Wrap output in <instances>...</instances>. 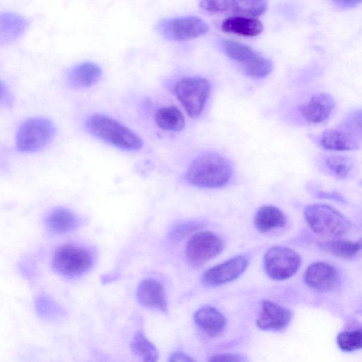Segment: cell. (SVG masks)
I'll return each mask as SVG.
<instances>
[{
    "label": "cell",
    "mask_w": 362,
    "mask_h": 362,
    "mask_svg": "<svg viewBox=\"0 0 362 362\" xmlns=\"http://www.w3.org/2000/svg\"><path fill=\"white\" fill-rule=\"evenodd\" d=\"M232 167L223 156L206 153L197 157L189 165L185 177L191 185L204 188H219L228 183Z\"/></svg>",
    "instance_id": "1"
},
{
    "label": "cell",
    "mask_w": 362,
    "mask_h": 362,
    "mask_svg": "<svg viewBox=\"0 0 362 362\" xmlns=\"http://www.w3.org/2000/svg\"><path fill=\"white\" fill-rule=\"evenodd\" d=\"M86 128L95 137L125 151H138L143 141L133 130L117 119L103 114L89 116Z\"/></svg>",
    "instance_id": "2"
},
{
    "label": "cell",
    "mask_w": 362,
    "mask_h": 362,
    "mask_svg": "<svg viewBox=\"0 0 362 362\" xmlns=\"http://www.w3.org/2000/svg\"><path fill=\"white\" fill-rule=\"evenodd\" d=\"M305 220L316 234L339 237L351 228L350 220L334 208L324 204H313L303 210Z\"/></svg>",
    "instance_id": "3"
},
{
    "label": "cell",
    "mask_w": 362,
    "mask_h": 362,
    "mask_svg": "<svg viewBox=\"0 0 362 362\" xmlns=\"http://www.w3.org/2000/svg\"><path fill=\"white\" fill-rule=\"evenodd\" d=\"M173 91L192 118L203 112L211 91L210 81L202 76H186L175 82Z\"/></svg>",
    "instance_id": "4"
},
{
    "label": "cell",
    "mask_w": 362,
    "mask_h": 362,
    "mask_svg": "<svg viewBox=\"0 0 362 362\" xmlns=\"http://www.w3.org/2000/svg\"><path fill=\"white\" fill-rule=\"evenodd\" d=\"M56 131L54 124L47 118H29L18 129L16 135V148L21 153L39 151L51 142Z\"/></svg>",
    "instance_id": "5"
},
{
    "label": "cell",
    "mask_w": 362,
    "mask_h": 362,
    "mask_svg": "<svg viewBox=\"0 0 362 362\" xmlns=\"http://www.w3.org/2000/svg\"><path fill=\"white\" fill-rule=\"evenodd\" d=\"M92 255L84 247L73 244L58 247L51 260L52 269L63 276L75 277L87 272L92 266Z\"/></svg>",
    "instance_id": "6"
},
{
    "label": "cell",
    "mask_w": 362,
    "mask_h": 362,
    "mask_svg": "<svg viewBox=\"0 0 362 362\" xmlns=\"http://www.w3.org/2000/svg\"><path fill=\"white\" fill-rule=\"evenodd\" d=\"M361 114L348 117L338 127L327 129L320 139V145L330 151H352L360 147Z\"/></svg>",
    "instance_id": "7"
},
{
    "label": "cell",
    "mask_w": 362,
    "mask_h": 362,
    "mask_svg": "<svg viewBox=\"0 0 362 362\" xmlns=\"http://www.w3.org/2000/svg\"><path fill=\"white\" fill-rule=\"evenodd\" d=\"M300 265V255L286 246H273L266 252L264 257V270L274 280L291 278L296 274Z\"/></svg>",
    "instance_id": "8"
},
{
    "label": "cell",
    "mask_w": 362,
    "mask_h": 362,
    "mask_svg": "<svg viewBox=\"0 0 362 362\" xmlns=\"http://www.w3.org/2000/svg\"><path fill=\"white\" fill-rule=\"evenodd\" d=\"M158 29L165 39L182 42L205 35L209 27L201 18L187 16L165 19L159 23Z\"/></svg>",
    "instance_id": "9"
},
{
    "label": "cell",
    "mask_w": 362,
    "mask_h": 362,
    "mask_svg": "<svg viewBox=\"0 0 362 362\" xmlns=\"http://www.w3.org/2000/svg\"><path fill=\"white\" fill-rule=\"evenodd\" d=\"M224 247L222 239L210 231L199 232L188 240L185 247L187 262L198 267L219 255Z\"/></svg>",
    "instance_id": "10"
},
{
    "label": "cell",
    "mask_w": 362,
    "mask_h": 362,
    "mask_svg": "<svg viewBox=\"0 0 362 362\" xmlns=\"http://www.w3.org/2000/svg\"><path fill=\"white\" fill-rule=\"evenodd\" d=\"M248 259L243 255L231 257L207 269L203 281L211 286H217L238 279L247 269Z\"/></svg>",
    "instance_id": "11"
},
{
    "label": "cell",
    "mask_w": 362,
    "mask_h": 362,
    "mask_svg": "<svg viewBox=\"0 0 362 362\" xmlns=\"http://www.w3.org/2000/svg\"><path fill=\"white\" fill-rule=\"evenodd\" d=\"M339 274L336 267L323 262H317L309 265L303 276L305 284L318 292L334 290L339 284Z\"/></svg>",
    "instance_id": "12"
},
{
    "label": "cell",
    "mask_w": 362,
    "mask_h": 362,
    "mask_svg": "<svg viewBox=\"0 0 362 362\" xmlns=\"http://www.w3.org/2000/svg\"><path fill=\"white\" fill-rule=\"evenodd\" d=\"M290 310L269 300L261 303L256 325L262 330L280 331L286 328L291 320Z\"/></svg>",
    "instance_id": "13"
},
{
    "label": "cell",
    "mask_w": 362,
    "mask_h": 362,
    "mask_svg": "<svg viewBox=\"0 0 362 362\" xmlns=\"http://www.w3.org/2000/svg\"><path fill=\"white\" fill-rule=\"evenodd\" d=\"M139 303L148 308L165 311L168 307L166 294L162 284L154 279L142 280L136 290Z\"/></svg>",
    "instance_id": "14"
},
{
    "label": "cell",
    "mask_w": 362,
    "mask_h": 362,
    "mask_svg": "<svg viewBox=\"0 0 362 362\" xmlns=\"http://www.w3.org/2000/svg\"><path fill=\"white\" fill-rule=\"evenodd\" d=\"M334 107L333 98L325 93H316L300 107L303 117L309 123L318 124L327 119Z\"/></svg>",
    "instance_id": "15"
},
{
    "label": "cell",
    "mask_w": 362,
    "mask_h": 362,
    "mask_svg": "<svg viewBox=\"0 0 362 362\" xmlns=\"http://www.w3.org/2000/svg\"><path fill=\"white\" fill-rule=\"evenodd\" d=\"M102 69L95 63L86 62L72 67L66 74V82L74 88H86L96 84L102 76Z\"/></svg>",
    "instance_id": "16"
},
{
    "label": "cell",
    "mask_w": 362,
    "mask_h": 362,
    "mask_svg": "<svg viewBox=\"0 0 362 362\" xmlns=\"http://www.w3.org/2000/svg\"><path fill=\"white\" fill-rule=\"evenodd\" d=\"M44 223L47 230L55 234H64L76 229L79 224L76 214L64 207H56L45 216Z\"/></svg>",
    "instance_id": "17"
},
{
    "label": "cell",
    "mask_w": 362,
    "mask_h": 362,
    "mask_svg": "<svg viewBox=\"0 0 362 362\" xmlns=\"http://www.w3.org/2000/svg\"><path fill=\"white\" fill-rule=\"evenodd\" d=\"M194 320L199 329L212 337L220 334L226 325L224 315L211 305L198 309L194 315Z\"/></svg>",
    "instance_id": "18"
},
{
    "label": "cell",
    "mask_w": 362,
    "mask_h": 362,
    "mask_svg": "<svg viewBox=\"0 0 362 362\" xmlns=\"http://www.w3.org/2000/svg\"><path fill=\"white\" fill-rule=\"evenodd\" d=\"M28 26V21L18 13H0V46L17 40L25 32Z\"/></svg>",
    "instance_id": "19"
},
{
    "label": "cell",
    "mask_w": 362,
    "mask_h": 362,
    "mask_svg": "<svg viewBox=\"0 0 362 362\" xmlns=\"http://www.w3.org/2000/svg\"><path fill=\"white\" fill-rule=\"evenodd\" d=\"M286 224V216L281 209L273 205L262 206L254 218V225L261 233L284 228Z\"/></svg>",
    "instance_id": "20"
},
{
    "label": "cell",
    "mask_w": 362,
    "mask_h": 362,
    "mask_svg": "<svg viewBox=\"0 0 362 362\" xmlns=\"http://www.w3.org/2000/svg\"><path fill=\"white\" fill-rule=\"evenodd\" d=\"M221 28L226 33L253 37L263 31L264 25L255 18L233 16L223 20Z\"/></svg>",
    "instance_id": "21"
},
{
    "label": "cell",
    "mask_w": 362,
    "mask_h": 362,
    "mask_svg": "<svg viewBox=\"0 0 362 362\" xmlns=\"http://www.w3.org/2000/svg\"><path fill=\"white\" fill-rule=\"evenodd\" d=\"M154 118L157 126L165 131L177 132L183 129L185 126V117L175 105H168L159 108Z\"/></svg>",
    "instance_id": "22"
},
{
    "label": "cell",
    "mask_w": 362,
    "mask_h": 362,
    "mask_svg": "<svg viewBox=\"0 0 362 362\" xmlns=\"http://www.w3.org/2000/svg\"><path fill=\"white\" fill-rule=\"evenodd\" d=\"M319 247L334 256L345 259L356 257L361 249V241L329 240L319 243Z\"/></svg>",
    "instance_id": "23"
},
{
    "label": "cell",
    "mask_w": 362,
    "mask_h": 362,
    "mask_svg": "<svg viewBox=\"0 0 362 362\" xmlns=\"http://www.w3.org/2000/svg\"><path fill=\"white\" fill-rule=\"evenodd\" d=\"M132 352L139 356L142 362H157L158 352L154 344L141 332H137L130 343Z\"/></svg>",
    "instance_id": "24"
},
{
    "label": "cell",
    "mask_w": 362,
    "mask_h": 362,
    "mask_svg": "<svg viewBox=\"0 0 362 362\" xmlns=\"http://www.w3.org/2000/svg\"><path fill=\"white\" fill-rule=\"evenodd\" d=\"M221 45L229 58L242 64L257 54L250 46L234 40L224 39Z\"/></svg>",
    "instance_id": "25"
},
{
    "label": "cell",
    "mask_w": 362,
    "mask_h": 362,
    "mask_svg": "<svg viewBox=\"0 0 362 362\" xmlns=\"http://www.w3.org/2000/svg\"><path fill=\"white\" fill-rule=\"evenodd\" d=\"M267 7L266 1H233L231 12L234 16L256 18L263 14Z\"/></svg>",
    "instance_id": "26"
},
{
    "label": "cell",
    "mask_w": 362,
    "mask_h": 362,
    "mask_svg": "<svg viewBox=\"0 0 362 362\" xmlns=\"http://www.w3.org/2000/svg\"><path fill=\"white\" fill-rule=\"evenodd\" d=\"M245 72L257 78H264L272 71L273 65L271 60L257 54L243 64Z\"/></svg>",
    "instance_id": "27"
},
{
    "label": "cell",
    "mask_w": 362,
    "mask_h": 362,
    "mask_svg": "<svg viewBox=\"0 0 362 362\" xmlns=\"http://www.w3.org/2000/svg\"><path fill=\"white\" fill-rule=\"evenodd\" d=\"M352 160L344 156H332L325 160V167L334 177L338 179L346 177L353 168Z\"/></svg>",
    "instance_id": "28"
},
{
    "label": "cell",
    "mask_w": 362,
    "mask_h": 362,
    "mask_svg": "<svg viewBox=\"0 0 362 362\" xmlns=\"http://www.w3.org/2000/svg\"><path fill=\"white\" fill-rule=\"evenodd\" d=\"M339 348L346 352L360 349L362 346V332L361 329L344 331L337 337Z\"/></svg>",
    "instance_id": "29"
},
{
    "label": "cell",
    "mask_w": 362,
    "mask_h": 362,
    "mask_svg": "<svg viewBox=\"0 0 362 362\" xmlns=\"http://www.w3.org/2000/svg\"><path fill=\"white\" fill-rule=\"evenodd\" d=\"M35 309L37 315L45 320H52L56 315L57 306L47 296L40 295L35 299Z\"/></svg>",
    "instance_id": "30"
},
{
    "label": "cell",
    "mask_w": 362,
    "mask_h": 362,
    "mask_svg": "<svg viewBox=\"0 0 362 362\" xmlns=\"http://www.w3.org/2000/svg\"><path fill=\"white\" fill-rule=\"evenodd\" d=\"M233 1L218 0V1H202L199 4V7L211 13H224L231 11Z\"/></svg>",
    "instance_id": "31"
},
{
    "label": "cell",
    "mask_w": 362,
    "mask_h": 362,
    "mask_svg": "<svg viewBox=\"0 0 362 362\" xmlns=\"http://www.w3.org/2000/svg\"><path fill=\"white\" fill-rule=\"evenodd\" d=\"M200 228H202V224L200 223L197 221H190L177 226L172 230L170 235L172 238L178 240L197 230Z\"/></svg>",
    "instance_id": "32"
},
{
    "label": "cell",
    "mask_w": 362,
    "mask_h": 362,
    "mask_svg": "<svg viewBox=\"0 0 362 362\" xmlns=\"http://www.w3.org/2000/svg\"><path fill=\"white\" fill-rule=\"evenodd\" d=\"M209 362H248L246 357L239 354L226 353L212 356Z\"/></svg>",
    "instance_id": "33"
},
{
    "label": "cell",
    "mask_w": 362,
    "mask_h": 362,
    "mask_svg": "<svg viewBox=\"0 0 362 362\" xmlns=\"http://www.w3.org/2000/svg\"><path fill=\"white\" fill-rule=\"evenodd\" d=\"M13 98L5 83L0 80V106H11Z\"/></svg>",
    "instance_id": "34"
},
{
    "label": "cell",
    "mask_w": 362,
    "mask_h": 362,
    "mask_svg": "<svg viewBox=\"0 0 362 362\" xmlns=\"http://www.w3.org/2000/svg\"><path fill=\"white\" fill-rule=\"evenodd\" d=\"M168 362H195L190 356L182 352L173 353Z\"/></svg>",
    "instance_id": "35"
},
{
    "label": "cell",
    "mask_w": 362,
    "mask_h": 362,
    "mask_svg": "<svg viewBox=\"0 0 362 362\" xmlns=\"http://www.w3.org/2000/svg\"><path fill=\"white\" fill-rule=\"evenodd\" d=\"M337 5H339L341 7L343 8H349L354 6L357 5L358 4L361 3V1H335Z\"/></svg>",
    "instance_id": "36"
}]
</instances>
